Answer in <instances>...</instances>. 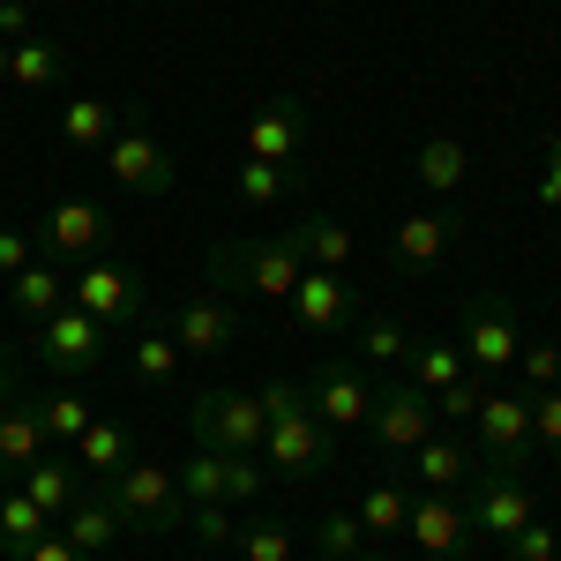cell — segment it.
<instances>
[{
  "label": "cell",
  "mask_w": 561,
  "mask_h": 561,
  "mask_svg": "<svg viewBox=\"0 0 561 561\" xmlns=\"http://www.w3.org/2000/svg\"><path fill=\"white\" fill-rule=\"evenodd\" d=\"M262 412H270V434L255 457L277 479H314L337 465V434L307 412V382H262Z\"/></svg>",
  "instance_id": "1"
},
{
  "label": "cell",
  "mask_w": 561,
  "mask_h": 561,
  "mask_svg": "<svg viewBox=\"0 0 561 561\" xmlns=\"http://www.w3.org/2000/svg\"><path fill=\"white\" fill-rule=\"evenodd\" d=\"M210 285H225V293H255V300H293V285H300V255H293L277 232L225 240V248H210Z\"/></svg>",
  "instance_id": "2"
},
{
  "label": "cell",
  "mask_w": 561,
  "mask_h": 561,
  "mask_svg": "<svg viewBox=\"0 0 561 561\" xmlns=\"http://www.w3.org/2000/svg\"><path fill=\"white\" fill-rule=\"evenodd\" d=\"M105 494H113V510H121V524L128 531H180L187 524V502H180V479L173 465H158V457H135V465H121V472L105 479Z\"/></svg>",
  "instance_id": "3"
},
{
  "label": "cell",
  "mask_w": 561,
  "mask_h": 561,
  "mask_svg": "<svg viewBox=\"0 0 561 561\" xmlns=\"http://www.w3.org/2000/svg\"><path fill=\"white\" fill-rule=\"evenodd\" d=\"M187 427L203 449H225V457H255L262 434H270V412H262V389H203L187 404Z\"/></svg>",
  "instance_id": "4"
},
{
  "label": "cell",
  "mask_w": 561,
  "mask_h": 561,
  "mask_svg": "<svg viewBox=\"0 0 561 561\" xmlns=\"http://www.w3.org/2000/svg\"><path fill=\"white\" fill-rule=\"evenodd\" d=\"M98 165H105V173L121 180L128 195H150V203H158V195H173V187H180V165H173V150H165L158 135L142 128V121H121V128H113V142L98 150Z\"/></svg>",
  "instance_id": "5"
},
{
  "label": "cell",
  "mask_w": 561,
  "mask_h": 561,
  "mask_svg": "<svg viewBox=\"0 0 561 561\" xmlns=\"http://www.w3.org/2000/svg\"><path fill=\"white\" fill-rule=\"evenodd\" d=\"M457 352H465V367H517V352H524L517 307L502 293H472L465 322H457Z\"/></svg>",
  "instance_id": "6"
},
{
  "label": "cell",
  "mask_w": 561,
  "mask_h": 561,
  "mask_svg": "<svg viewBox=\"0 0 561 561\" xmlns=\"http://www.w3.org/2000/svg\"><path fill=\"white\" fill-rule=\"evenodd\" d=\"M472 524L486 531V539H517L524 524H531V486H524V472L517 465H472Z\"/></svg>",
  "instance_id": "7"
},
{
  "label": "cell",
  "mask_w": 561,
  "mask_h": 561,
  "mask_svg": "<svg viewBox=\"0 0 561 561\" xmlns=\"http://www.w3.org/2000/svg\"><path fill=\"white\" fill-rule=\"evenodd\" d=\"M68 300L83 307L90 322H105V330H113V322H135V314H142V277H135L128 262L90 255L83 270L68 277Z\"/></svg>",
  "instance_id": "8"
},
{
  "label": "cell",
  "mask_w": 561,
  "mask_h": 561,
  "mask_svg": "<svg viewBox=\"0 0 561 561\" xmlns=\"http://www.w3.org/2000/svg\"><path fill=\"white\" fill-rule=\"evenodd\" d=\"M31 352H38L53 375H90L98 352H105V322H90L83 307L68 300L60 314H45L38 330H31Z\"/></svg>",
  "instance_id": "9"
},
{
  "label": "cell",
  "mask_w": 561,
  "mask_h": 561,
  "mask_svg": "<svg viewBox=\"0 0 561 561\" xmlns=\"http://www.w3.org/2000/svg\"><path fill=\"white\" fill-rule=\"evenodd\" d=\"M465 427L479 434V457H486V465H524V457H531V397L486 389Z\"/></svg>",
  "instance_id": "10"
},
{
  "label": "cell",
  "mask_w": 561,
  "mask_h": 561,
  "mask_svg": "<svg viewBox=\"0 0 561 561\" xmlns=\"http://www.w3.org/2000/svg\"><path fill=\"white\" fill-rule=\"evenodd\" d=\"M367 427H375V442H382V449L412 457V449H420V442L434 434V397H427L420 382H404V375H397L389 389H375V412H367Z\"/></svg>",
  "instance_id": "11"
},
{
  "label": "cell",
  "mask_w": 561,
  "mask_h": 561,
  "mask_svg": "<svg viewBox=\"0 0 561 561\" xmlns=\"http://www.w3.org/2000/svg\"><path fill=\"white\" fill-rule=\"evenodd\" d=\"M307 412H314L330 434L367 427V412H375V382H367L359 367H345V359H330V367L307 382Z\"/></svg>",
  "instance_id": "12"
},
{
  "label": "cell",
  "mask_w": 561,
  "mask_h": 561,
  "mask_svg": "<svg viewBox=\"0 0 561 561\" xmlns=\"http://www.w3.org/2000/svg\"><path fill=\"white\" fill-rule=\"evenodd\" d=\"M98 240H105V210L83 203V195H68V203H53V210L38 217V255L60 262V270H68V262H90Z\"/></svg>",
  "instance_id": "13"
},
{
  "label": "cell",
  "mask_w": 561,
  "mask_h": 561,
  "mask_svg": "<svg viewBox=\"0 0 561 561\" xmlns=\"http://www.w3.org/2000/svg\"><path fill=\"white\" fill-rule=\"evenodd\" d=\"M300 142H307V105L300 98H270L248 135H240V158H255V165H300Z\"/></svg>",
  "instance_id": "14"
},
{
  "label": "cell",
  "mask_w": 561,
  "mask_h": 561,
  "mask_svg": "<svg viewBox=\"0 0 561 561\" xmlns=\"http://www.w3.org/2000/svg\"><path fill=\"white\" fill-rule=\"evenodd\" d=\"M293 314H300L307 337H337V330H352V285L337 277V270H300Z\"/></svg>",
  "instance_id": "15"
},
{
  "label": "cell",
  "mask_w": 561,
  "mask_h": 561,
  "mask_svg": "<svg viewBox=\"0 0 561 561\" xmlns=\"http://www.w3.org/2000/svg\"><path fill=\"white\" fill-rule=\"evenodd\" d=\"M404 539L420 547V554H457L465 539H472V510L465 502H449V494H412V517H404Z\"/></svg>",
  "instance_id": "16"
},
{
  "label": "cell",
  "mask_w": 561,
  "mask_h": 561,
  "mask_svg": "<svg viewBox=\"0 0 561 561\" xmlns=\"http://www.w3.org/2000/svg\"><path fill=\"white\" fill-rule=\"evenodd\" d=\"M277 240L300 255V270H337V277H345V262H352V232L330 210H293V225H285Z\"/></svg>",
  "instance_id": "17"
},
{
  "label": "cell",
  "mask_w": 561,
  "mask_h": 561,
  "mask_svg": "<svg viewBox=\"0 0 561 561\" xmlns=\"http://www.w3.org/2000/svg\"><path fill=\"white\" fill-rule=\"evenodd\" d=\"M173 345H180V352H195V359H210V352L240 345V307H232V300H217V293H203V300H187V307H180V330H173Z\"/></svg>",
  "instance_id": "18"
},
{
  "label": "cell",
  "mask_w": 561,
  "mask_h": 561,
  "mask_svg": "<svg viewBox=\"0 0 561 561\" xmlns=\"http://www.w3.org/2000/svg\"><path fill=\"white\" fill-rule=\"evenodd\" d=\"M8 307H15V314H23V330H38L45 314H60V307H68V270H60V262H23V270H15V277H8Z\"/></svg>",
  "instance_id": "19"
},
{
  "label": "cell",
  "mask_w": 561,
  "mask_h": 561,
  "mask_svg": "<svg viewBox=\"0 0 561 561\" xmlns=\"http://www.w3.org/2000/svg\"><path fill=\"white\" fill-rule=\"evenodd\" d=\"M53 531H60L68 547H83V554L98 561L105 547H113V539H121V510H113V494L98 486V494H76V510H68V517L53 524Z\"/></svg>",
  "instance_id": "20"
},
{
  "label": "cell",
  "mask_w": 561,
  "mask_h": 561,
  "mask_svg": "<svg viewBox=\"0 0 561 561\" xmlns=\"http://www.w3.org/2000/svg\"><path fill=\"white\" fill-rule=\"evenodd\" d=\"M45 457V427H38V404H0V486L23 479Z\"/></svg>",
  "instance_id": "21"
},
{
  "label": "cell",
  "mask_w": 561,
  "mask_h": 561,
  "mask_svg": "<svg viewBox=\"0 0 561 561\" xmlns=\"http://www.w3.org/2000/svg\"><path fill=\"white\" fill-rule=\"evenodd\" d=\"M113 128H121V105H113V98H68V105H60V142L83 150V158H98V150L113 142Z\"/></svg>",
  "instance_id": "22"
},
{
  "label": "cell",
  "mask_w": 561,
  "mask_h": 561,
  "mask_svg": "<svg viewBox=\"0 0 561 561\" xmlns=\"http://www.w3.org/2000/svg\"><path fill=\"white\" fill-rule=\"evenodd\" d=\"M45 531H53V517H45L38 502L23 486H0V561H23Z\"/></svg>",
  "instance_id": "23"
},
{
  "label": "cell",
  "mask_w": 561,
  "mask_h": 561,
  "mask_svg": "<svg viewBox=\"0 0 561 561\" xmlns=\"http://www.w3.org/2000/svg\"><path fill=\"white\" fill-rule=\"evenodd\" d=\"M412 173H420L427 195H457L465 173H472V150H465L457 135H427V142H420V158H412Z\"/></svg>",
  "instance_id": "24"
},
{
  "label": "cell",
  "mask_w": 561,
  "mask_h": 561,
  "mask_svg": "<svg viewBox=\"0 0 561 561\" xmlns=\"http://www.w3.org/2000/svg\"><path fill=\"white\" fill-rule=\"evenodd\" d=\"M232 195H240V210H277V203L300 195V165H255V158H240Z\"/></svg>",
  "instance_id": "25"
},
{
  "label": "cell",
  "mask_w": 561,
  "mask_h": 561,
  "mask_svg": "<svg viewBox=\"0 0 561 561\" xmlns=\"http://www.w3.org/2000/svg\"><path fill=\"white\" fill-rule=\"evenodd\" d=\"M173 479H180V502H187V510H195V502H232V457H225V449H203V442H195Z\"/></svg>",
  "instance_id": "26"
},
{
  "label": "cell",
  "mask_w": 561,
  "mask_h": 561,
  "mask_svg": "<svg viewBox=\"0 0 561 561\" xmlns=\"http://www.w3.org/2000/svg\"><path fill=\"white\" fill-rule=\"evenodd\" d=\"M412 457H420V486H427V494H449V486H465V479H472V465H479V457L465 449V442H457V434H427Z\"/></svg>",
  "instance_id": "27"
},
{
  "label": "cell",
  "mask_w": 561,
  "mask_h": 561,
  "mask_svg": "<svg viewBox=\"0 0 561 561\" xmlns=\"http://www.w3.org/2000/svg\"><path fill=\"white\" fill-rule=\"evenodd\" d=\"M60 76H68L60 38H15V45H8V83H15V90H53Z\"/></svg>",
  "instance_id": "28"
},
{
  "label": "cell",
  "mask_w": 561,
  "mask_h": 561,
  "mask_svg": "<svg viewBox=\"0 0 561 561\" xmlns=\"http://www.w3.org/2000/svg\"><path fill=\"white\" fill-rule=\"evenodd\" d=\"M352 517H359V531H367V539H404V517H412V494H404L397 479H375V486L359 494V510H352Z\"/></svg>",
  "instance_id": "29"
},
{
  "label": "cell",
  "mask_w": 561,
  "mask_h": 561,
  "mask_svg": "<svg viewBox=\"0 0 561 561\" xmlns=\"http://www.w3.org/2000/svg\"><path fill=\"white\" fill-rule=\"evenodd\" d=\"M76 465H90V472H121V465H135V434L121 427V420H90L83 434H76Z\"/></svg>",
  "instance_id": "30"
},
{
  "label": "cell",
  "mask_w": 561,
  "mask_h": 561,
  "mask_svg": "<svg viewBox=\"0 0 561 561\" xmlns=\"http://www.w3.org/2000/svg\"><path fill=\"white\" fill-rule=\"evenodd\" d=\"M442 248H449V217L442 210H412L397 225V262H404V270H434Z\"/></svg>",
  "instance_id": "31"
},
{
  "label": "cell",
  "mask_w": 561,
  "mask_h": 561,
  "mask_svg": "<svg viewBox=\"0 0 561 561\" xmlns=\"http://www.w3.org/2000/svg\"><path fill=\"white\" fill-rule=\"evenodd\" d=\"M23 494H31L53 524H60L68 510H76V494H83V486H76V472H68V457H38V465L23 472Z\"/></svg>",
  "instance_id": "32"
},
{
  "label": "cell",
  "mask_w": 561,
  "mask_h": 561,
  "mask_svg": "<svg viewBox=\"0 0 561 561\" xmlns=\"http://www.w3.org/2000/svg\"><path fill=\"white\" fill-rule=\"evenodd\" d=\"M180 359H187V352L173 345V330H142V337L128 345V367H135V382H142V389H165L180 375Z\"/></svg>",
  "instance_id": "33"
},
{
  "label": "cell",
  "mask_w": 561,
  "mask_h": 561,
  "mask_svg": "<svg viewBox=\"0 0 561 561\" xmlns=\"http://www.w3.org/2000/svg\"><path fill=\"white\" fill-rule=\"evenodd\" d=\"M31 404H38L45 442H68V449H76V434L98 420V412H90V397H76V389H45V397H31Z\"/></svg>",
  "instance_id": "34"
},
{
  "label": "cell",
  "mask_w": 561,
  "mask_h": 561,
  "mask_svg": "<svg viewBox=\"0 0 561 561\" xmlns=\"http://www.w3.org/2000/svg\"><path fill=\"white\" fill-rule=\"evenodd\" d=\"M472 367H465V352L457 345H412L404 352V382H420L434 397V389H449V382H465Z\"/></svg>",
  "instance_id": "35"
},
{
  "label": "cell",
  "mask_w": 561,
  "mask_h": 561,
  "mask_svg": "<svg viewBox=\"0 0 561 561\" xmlns=\"http://www.w3.org/2000/svg\"><path fill=\"white\" fill-rule=\"evenodd\" d=\"M352 345H359V359H375V367H404L412 337H404L397 314H367V322H352Z\"/></svg>",
  "instance_id": "36"
},
{
  "label": "cell",
  "mask_w": 561,
  "mask_h": 561,
  "mask_svg": "<svg viewBox=\"0 0 561 561\" xmlns=\"http://www.w3.org/2000/svg\"><path fill=\"white\" fill-rule=\"evenodd\" d=\"M314 547H322V561H359L367 554V531H359L352 510H322L314 517Z\"/></svg>",
  "instance_id": "37"
},
{
  "label": "cell",
  "mask_w": 561,
  "mask_h": 561,
  "mask_svg": "<svg viewBox=\"0 0 561 561\" xmlns=\"http://www.w3.org/2000/svg\"><path fill=\"white\" fill-rule=\"evenodd\" d=\"M232 554L240 561H293V531L285 524H240L232 531Z\"/></svg>",
  "instance_id": "38"
},
{
  "label": "cell",
  "mask_w": 561,
  "mask_h": 561,
  "mask_svg": "<svg viewBox=\"0 0 561 561\" xmlns=\"http://www.w3.org/2000/svg\"><path fill=\"white\" fill-rule=\"evenodd\" d=\"M232 517H240L232 502H195V510H187V531H195L203 547H232V531H240Z\"/></svg>",
  "instance_id": "39"
},
{
  "label": "cell",
  "mask_w": 561,
  "mask_h": 561,
  "mask_svg": "<svg viewBox=\"0 0 561 561\" xmlns=\"http://www.w3.org/2000/svg\"><path fill=\"white\" fill-rule=\"evenodd\" d=\"M531 442L561 457V382L554 389H531Z\"/></svg>",
  "instance_id": "40"
},
{
  "label": "cell",
  "mask_w": 561,
  "mask_h": 561,
  "mask_svg": "<svg viewBox=\"0 0 561 561\" xmlns=\"http://www.w3.org/2000/svg\"><path fill=\"white\" fill-rule=\"evenodd\" d=\"M502 547H510V561H561V539H554V524H524L517 539H502Z\"/></svg>",
  "instance_id": "41"
},
{
  "label": "cell",
  "mask_w": 561,
  "mask_h": 561,
  "mask_svg": "<svg viewBox=\"0 0 561 561\" xmlns=\"http://www.w3.org/2000/svg\"><path fill=\"white\" fill-rule=\"evenodd\" d=\"M517 375H524L531 389H554V382H561V345H524V352H517Z\"/></svg>",
  "instance_id": "42"
},
{
  "label": "cell",
  "mask_w": 561,
  "mask_h": 561,
  "mask_svg": "<svg viewBox=\"0 0 561 561\" xmlns=\"http://www.w3.org/2000/svg\"><path fill=\"white\" fill-rule=\"evenodd\" d=\"M479 397H486V389H479L472 375H465V382H449V389H434V420H472Z\"/></svg>",
  "instance_id": "43"
},
{
  "label": "cell",
  "mask_w": 561,
  "mask_h": 561,
  "mask_svg": "<svg viewBox=\"0 0 561 561\" xmlns=\"http://www.w3.org/2000/svg\"><path fill=\"white\" fill-rule=\"evenodd\" d=\"M23 262H38V240H23V232H8V225H0V285H8Z\"/></svg>",
  "instance_id": "44"
},
{
  "label": "cell",
  "mask_w": 561,
  "mask_h": 561,
  "mask_svg": "<svg viewBox=\"0 0 561 561\" xmlns=\"http://www.w3.org/2000/svg\"><path fill=\"white\" fill-rule=\"evenodd\" d=\"M539 210H561V135L547 142V173H539Z\"/></svg>",
  "instance_id": "45"
},
{
  "label": "cell",
  "mask_w": 561,
  "mask_h": 561,
  "mask_svg": "<svg viewBox=\"0 0 561 561\" xmlns=\"http://www.w3.org/2000/svg\"><path fill=\"white\" fill-rule=\"evenodd\" d=\"M23 561H90V554H83V547H68L60 531H45V539H38V547H31Z\"/></svg>",
  "instance_id": "46"
},
{
  "label": "cell",
  "mask_w": 561,
  "mask_h": 561,
  "mask_svg": "<svg viewBox=\"0 0 561 561\" xmlns=\"http://www.w3.org/2000/svg\"><path fill=\"white\" fill-rule=\"evenodd\" d=\"M0 38H8V45L31 38V8H23V0H0Z\"/></svg>",
  "instance_id": "47"
},
{
  "label": "cell",
  "mask_w": 561,
  "mask_h": 561,
  "mask_svg": "<svg viewBox=\"0 0 561 561\" xmlns=\"http://www.w3.org/2000/svg\"><path fill=\"white\" fill-rule=\"evenodd\" d=\"M0 404H15V375H8V359H0Z\"/></svg>",
  "instance_id": "48"
},
{
  "label": "cell",
  "mask_w": 561,
  "mask_h": 561,
  "mask_svg": "<svg viewBox=\"0 0 561 561\" xmlns=\"http://www.w3.org/2000/svg\"><path fill=\"white\" fill-rule=\"evenodd\" d=\"M0 83H8V38H0Z\"/></svg>",
  "instance_id": "49"
},
{
  "label": "cell",
  "mask_w": 561,
  "mask_h": 561,
  "mask_svg": "<svg viewBox=\"0 0 561 561\" xmlns=\"http://www.w3.org/2000/svg\"><path fill=\"white\" fill-rule=\"evenodd\" d=\"M359 561H389V554H359Z\"/></svg>",
  "instance_id": "50"
}]
</instances>
